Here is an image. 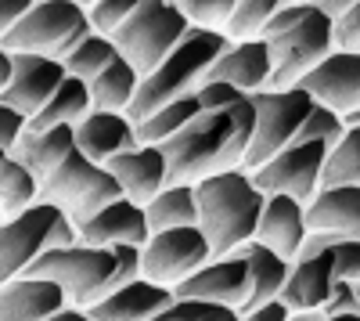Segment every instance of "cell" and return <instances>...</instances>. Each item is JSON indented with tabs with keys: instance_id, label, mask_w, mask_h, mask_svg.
<instances>
[{
	"instance_id": "4fadbf2b",
	"label": "cell",
	"mask_w": 360,
	"mask_h": 321,
	"mask_svg": "<svg viewBox=\"0 0 360 321\" xmlns=\"http://www.w3.org/2000/svg\"><path fill=\"white\" fill-rule=\"evenodd\" d=\"M314 105L332 108L335 115H346L360 108V54L332 51L295 83Z\"/></svg>"
},
{
	"instance_id": "e0dca14e",
	"label": "cell",
	"mask_w": 360,
	"mask_h": 321,
	"mask_svg": "<svg viewBox=\"0 0 360 321\" xmlns=\"http://www.w3.org/2000/svg\"><path fill=\"white\" fill-rule=\"evenodd\" d=\"M72 144H76V152L83 159L105 166L112 156L130 152L137 144V137H134V123L127 120L123 112H98V108H90L83 120L72 127Z\"/></svg>"
},
{
	"instance_id": "4316f807",
	"label": "cell",
	"mask_w": 360,
	"mask_h": 321,
	"mask_svg": "<svg viewBox=\"0 0 360 321\" xmlns=\"http://www.w3.org/2000/svg\"><path fill=\"white\" fill-rule=\"evenodd\" d=\"M144 224H148V235L169 231V227H195L198 224L195 184H169V188H162L144 206Z\"/></svg>"
},
{
	"instance_id": "8992f818",
	"label": "cell",
	"mask_w": 360,
	"mask_h": 321,
	"mask_svg": "<svg viewBox=\"0 0 360 321\" xmlns=\"http://www.w3.org/2000/svg\"><path fill=\"white\" fill-rule=\"evenodd\" d=\"M25 278H44L54 282L65 296V307L86 310L108 293L112 278V253L108 249H90V246H72V249H44L33 264L25 268Z\"/></svg>"
},
{
	"instance_id": "bcb514c9",
	"label": "cell",
	"mask_w": 360,
	"mask_h": 321,
	"mask_svg": "<svg viewBox=\"0 0 360 321\" xmlns=\"http://www.w3.org/2000/svg\"><path fill=\"white\" fill-rule=\"evenodd\" d=\"M314 4H317V11H321L328 22H335V18H339V15H342L349 4H353V0H314Z\"/></svg>"
},
{
	"instance_id": "816d5d0a",
	"label": "cell",
	"mask_w": 360,
	"mask_h": 321,
	"mask_svg": "<svg viewBox=\"0 0 360 321\" xmlns=\"http://www.w3.org/2000/svg\"><path fill=\"white\" fill-rule=\"evenodd\" d=\"M0 220H4V217H0Z\"/></svg>"
},
{
	"instance_id": "d590c367",
	"label": "cell",
	"mask_w": 360,
	"mask_h": 321,
	"mask_svg": "<svg viewBox=\"0 0 360 321\" xmlns=\"http://www.w3.org/2000/svg\"><path fill=\"white\" fill-rule=\"evenodd\" d=\"M134 4H137V0H98V4H83V8H86V25H90V33L112 37L115 29L130 18Z\"/></svg>"
},
{
	"instance_id": "6da1fadb",
	"label": "cell",
	"mask_w": 360,
	"mask_h": 321,
	"mask_svg": "<svg viewBox=\"0 0 360 321\" xmlns=\"http://www.w3.org/2000/svg\"><path fill=\"white\" fill-rule=\"evenodd\" d=\"M259 40L270 54V76L263 91H288L321 58L332 54V22L317 11L314 0H281Z\"/></svg>"
},
{
	"instance_id": "1f68e13d",
	"label": "cell",
	"mask_w": 360,
	"mask_h": 321,
	"mask_svg": "<svg viewBox=\"0 0 360 321\" xmlns=\"http://www.w3.org/2000/svg\"><path fill=\"white\" fill-rule=\"evenodd\" d=\"M37 202V181L0 149V217H15Z\"/></svg>"
},
{
	"instance_id": "83f0119b",
	"label": "cell",
	"mask_w": 360,
	"mask_h": 321,
	"mask_svg": "<svg viewBox=\"0 0 360 321\" xmlns=\"http://www.w3.org/2000/svg\"><path fill=\"white\" fill-rule=\"evenodd\" d=\"M137 83H141V76L123 62V58H115L98 80L86 83L90 108H98V112H127L134 94H137Z\"/></svg>"
},
{
	"instance_id": "c3c4849f",
	"label": "cell",
	"mask_w": 360,
	"mask_h": 321,
	"mask_svg": "<svg viewBox=\"0 0 360 321\" xmlns=\"http://www.w3.org/2000/svg\"><path fill=\"white\" fill-rule=\"evenodd\" d=\"M8 80H11V54L4 51V44H0V91L8 87Z\"/></svg>"
},
{
	"instance_id": "f546056e",
	"label": "cell",
	"mask_w": 360,
	"mask_h": 321,
	"mask_svg": "<svg viewBox=\"0 0 360 321\" xmlns=\"http://www.w3.org/2000/svg\"><path fill=\"white\" fill-rule=\"evenodd\" d=\"M115 47H112V40L108 37H98V33H86L65 58H62V69H65V76H72V80H79V83H90V80H98L112 62H115Z\"/></svg>"
},
{
	"instance_id": "9c48e42d",
	"label": "cell",
	"mask_w": 360,
	"mask_h": 321,
	"mask_svg": "<svg viewBox=\"0 0 360 321\" xmlns=\"http://www.w3.org/2000/svg\"><path fill=\"white\" fill-rule=\"evenodd\" d=\"M209 256V242L198 227H169V231H155L148 235V242L141 246V278L173 289L184 278H191Z\"/></svg>"
},
{
	"instance_id": "d4e9b609",
	"label": "cell",
	"mask_w": 360,
	"mask_h": 321,
	"mask_svg": "<svg viewBox=\"0 0 360 321\" xmlns=\"http://www.w3.org/2000/svg\"><path fill=\"white\" fill-rule=\"evenodd\" d=\"M227 256H238V260H245V268H249V300L245 307L238 310V314H245L252 307H263L270 300H278L281 293V285L288 278V260H281L278 253H270L263 249L259 242H242V246H234Z\"/></svg>"
},
{
	"instance_id": "7a4b0ae2",
	"label": "cell",
	"mask_w": 360,
	"mask_h": 321,
	"mask_svg": "<svg viewBox=\"0 0 360 321\" xmlns=\"http://www.w3.org/2000/svg\"><path fill=\"white\" fill-rule=\"evenodd\" d=\"M224 51H227V37L224 33H205V29L191 25L184 33V40H180L155 65V73H148L137 83V94H134V101H130V108L123 115L130 123H141L152 112H159L162 105L195 94Z\"/></svg>"
},
{
	"instance_id": "d6986e66",
	"label": "cell",
	"mask_w": 360,
	"mask_h": 321,
	"mask_svg": "<svg viewBox=\"0 0 360 321\" xmlns=\"http://www.w3.org/2000/svg\"><path fill=\"white\" fill-rule=\"evenodd\" d=\"M169 303H173V289L134 278L130 285H119L112 293H105L98 303H90L86 317L90 321H152Z\"/></svg>"
},
{
	"instance_id": "277c9868",
	"label": "cell",
	"mask_w": 360,
	"mask_h": 321,
	"mask_svg": "<svg viewBox=\"0 0 360 321\" xmlns=\"http://www.w3.org/2000/svg\"><path fill=\"white\" fill-rule=\"evenodd\" d=\"M188 29L191 25L184 22V15H180L176 4H169V0H137L130 18L119 25L108 40H112L115 54L144 80L148 73H155V65L180 40H184Z\"/></svg>"
},
{
	"instance_id": "ac0fdd59",
	"label": "cell",
	"mask_w": 360,
	"mask_h": 321,
	"mask_svg": "<svg viewBox=\"0 0 360 321\" xmlns=\"http://www.w3.org/2000/svg\"><path fill=\"white\" fill-rule=\"evenodd\" d=\"M303 239H307L303 202H295L288 195H263V210H259V220H256L252 242H259L263 249L278 253L281 260L292 264Z\"/></svg>"
},
{
	"instance_id": "7402d4cb",
	"label": "cell",
	"mask_w": 360,
	"mask_h": 321,
	"mask_svg": "<svg viewBox=\"0 0 360 321\" xmlns=\"http://www.w3.org/2000/svg\"><path fill=\"white\" fill-rule=\"evenodd\" d=\"M270 76V54L263 40H245V44H227V51L213 62L205 83H231L242 94H256L266 87Z\"/></svg>"
},
{
	"instance_id": "f6af8a7d",
	"label": "cell",
	"mask_w": 360,
	"mask_h": 321,
	"mask_svg": "<svg viewBox=\"0 0 360 321\" xmlns=\"http://www.w3.org/2000/svg\"><path fill=\"white\" fill-rule=\"evenodd\" d=\"M288 317V310L278 303V300H270V303H263V307H252V310H245V314H238V321H285Z\"/></svg>"
},
{
	"instance_id": "cb8c5ba5",
	"label": "cell",
	"mask_w": 360,
	"mask_h": 321,
	"mask_svg": "<svg viewBox=\"0 0 360 321\" xmlns=\"http://www.w3.org/2000/svg\"><path fill=\"white\" fill-rule=\"evenodd\" d=\"M76 152L72 144V127H54L44 134H22L11 149V159L37 181V188L51 177V173L65 163V156Z\"/></svg>"
},
{
	"instance_id": "ffe728a7",
	"label": "cell",
	"mask_w": 360,
	"mask_h": 321,
	"mask_svg": "<svg viewBox=\"0 0 360 321\" xmlns=\"http://www.w3.org/2000/svg\"><path fill=\"white\" fill-rule=\"evenodd\" d=\"M307 231H335L342 239H360V188H317L303 202Z\"/></svg>"
},
{
	"instance_id": "8fae6325",
	"label": "cell",
	"mask_w": 360,
	"mask_h": 321,
	"mask_svg": "<svg viewBox=\"0 0 360 321\" xmlns=\"http://www.w3.org/2000/svg\"><path fill=\"white\" fill-rule=\"evenodd\" d=\"M54 217H58L54 206L33 202L29 210L0 220V285L11 282V278H22L25 268L44 253V242H47V231H51Z\"/></svg>"
},
{
	"instance_id": "484cf974",
	"label": "cell",
	"mask_w": 360,
	"mask_h": 321,
	"mask_svg": "<svg viewBox=\"0 0 360 321\" xmlns=\"http://www.w3.org/2000/svg\"><path fill=\"white\" fill-rule=\"evenodd\" d=\"M86 112H90L86 83L65 76L62 87L51 94V101L33 115V120H25V134H44V130H54V127H76Z\"/></svg>"
},
{
	"instance_id": "9a60e30c",
	"label": "cell",
	"mask_w": 360,
	"mask_h": 321,
	"mask_svg": "<svg viewBox=\"0 0 360 321\" xmlns=\"http://www.w3.org/2000/svg\"><path fill=\"white\" fill-rule=\"evenodd\" d=\"M105 170L112 173V181L119 184L123 199L141 210L166 188V159L155 144H134L130 152L112 156L105 163Z\"/></svg>"
},
{
	"instance_id": "7dc6e473",
	"label": "cell",
	"mask_w": 360,
	"mask_h": 321,
	"mask_svg": "<svg viewBox=\"0 0 360 321\" xmlns=\"http://www.w3.org/2000/svg\"><path fill=\"white\" fill-rule=\"evenodd\" d=\"M47 321H90V317H86V310H79V307H62L58 314H51Z\"/></svg>"
},
{
	"instance_id": "681fc988",
	"label": "cell",
	"mask_w": 360,
	"mask_h": 321,
	"mask_svg": "<svg viewBox=\"0 0 360 321\" xmlns=\"http://www.w3.org/2000/svg\"><path fill=\"white\" fill-rule=\"evenodd\" d=\"M285 321H328V317L321 310H288Z\"/></svg>"
},
{
	"instance_id": "5bb4252c",
	"label": "cell",
	"mask_w": 360,
	"mask_h": 321,
	"mask_svg": "<svg viewBox=\"0 0 360 321\" xmlns=\"http://www.w3.org/2000/svg\"><path fill=\"white\" fill-rule=\"evenodd\" d=\"M173 300H205V303H220L242 310L249 300V268L238 256H213L205 264L173 285Z\"/></svg>"
},
{
	"instance_id": "7bdbcfd3",
	"label": "cell",
	"mask_w": 360,
	"mask_h": 321,
	"mask_svg": "<svg viewBox=\"0 0 360 321\" xmlns=\"http://www.w3.org/2000/svg\"><path fill=\"white\" fill-rule=\"evenodd\" d=\"M25 134V120L18 112H11V108H4L0 105V149L4 152H11L15 149V141Z\"/></svg>"
},
{
	"instance_id": "8d00e7d4",
	"label": "cell",
	"mask_w": 360,
	"mask_h": 321,
	"mask_svg": "<svg viewBox=\"0 0 360 321\" xmlns=\"http://www.w3.org/2000/svg\"><path fill=\"white\" fill-rule=\"evenodd\" d=\"M332 51L360 54V4L356 0L332 22Z\"/></svg>"
},
{
	"instance_id": "f1b7e54d",
	"label": "cell",
	"mask_w": 360,
	"mask_h": 321,
	"mask_svg": "<svg viewBox=\"0 0 360 321\" xmlns=\"http://www.w3.org/2000/svg\"><path fill=\"white\" fill-rule=\"evenodd\" d=\"M198 112H202V108H198L195 94L176 98V101L162 105L159 112H152L148 120L134 123V137H137V144H155V149H159V144H162L166 137H173L180 127H188Z\"/></svg>"
},
{
	"instance_id": "74e56055",
	"label": "cell",
	"mask_w": 360,
	"mask_h": 321,
	"mask_svg": "<svg viewBox=\"0 0 360 321\" xmlns=\"http://www.w3.org/2000/svg\"><path fill=\"white\" fill-rule=\"evenodd\" d=\"M112 253V278H108V293L119 285H130L141 278V249L137 246H108Z\"/></svg>"
},
{
	"instance_id": "836d02e7",
	"label": "cell",
	"mask_w": 360,
	"mask_h": 321,
	"mask_svg": "<svg viewBox=\"0 0 360 321\" xmlns=\"http://www.w3.org/2000/svg\"><path fill=\"white\" fill-rule=\"evenodd\" d=\"M342 120L332 112V108H324V105H314L310 112H307V120L299 123V130H295V137H292V144H307V141H321L328 152L335 149V144L342 141Z\"/></svg>"
},
{
	"instance_id": "f907efd6",
	"label": "cell",
	"mask_w": 360,
	"mask_h": 321,
	"mask_svg": "<svg viewBox=\"0 0 360 321\" xmlns=\"http://www.w3.org/2000/svg\"><path fill=\"white\" fill-rule=\"evenodd\" d=\"M328 321H360V314H335V317H328Z\"/></svg>"
},
{
	"instance_id": "2e32d148",
	"label": "cell",
	"mask_w": 360,
	"mask_h": 321,
	"mask_svg": "<svg viewBox=\"0 0 360 321\" xmlns=\"http://www.w3.org/2000/svg\"><path fill=\"white\" fill-rule=\"evenodd\" d=\"M76 231H79V246H90V249H108V246H137L141 249L148 242L144 210L127 199H115L108 206H101Z\"/></svg>"
},
{
	"instance_id": "30bf717a",
	"label": "cell",
	"mask_w": 360,
	"mask_h": 321,
	"mask_svg": "<svg viewBox=\"0 0 360 321\" xmlns=\"http://www.w3.org/2000/svg\"><path fill=\"white\" fill-rule=\"evenodd\" d=\"M328 149L321 141H307V144H288L274 159H266L263 166H256L249 173V181L259 195H288L295 202H307L317 188H321V163H324Z\"/></svg>"
},
{
	"instance_id": "5b68a950",
	"label": "cell",
	"mask_w": 360,
	"mask_h": 321,
	"mask_svg": "<svg viewBox=\"0 0 360 321\" xmlns=\"http://www.w3.org/2000/svg\"><path fill=\"white\" fill-rule=\"evenodd\" d=\"M90 33L86 25V8L76 0H37L4 37L8 54H44V58H62Z\"/></svg>"
},
{
	"instance_id": "f35d334b",
	"label": "cell",
	"mask_w": 360,
	"mask_h": 321,
	"mask_svg": "<svg viewBox=\"0 0 360 321\" xmlns=\"http://www.w3.org/2000/svg\"><path fill=\"white\" fill-rule=\"evenodd\" d=\"M332 282H360V239H346L332 249Z\"/></svg>"
},
{
	"instance_id": "3957f363",
	"label": "cell",
	"mask_w": 360,
	"mask_h": 321,
	"mask_svg": "<svg viewBox=\"0 0 360 321\" xmlns=\"http://www.w3.org/2000/svg\"><path fill=\"white\" fill-rule=\"evenodd\" d=\"M198 231L209 242V256H227L256 235V220L263 210V195L252 188L245 170H224L195 184Z\"/></svg>"
},
{
	"instance_id": "44dd1931",
	"label": "cell",
	"mask_w": 360,
	"mask_h": 321,
	"mask_svg": "<svg viewBox=\"0 0 360 321\" xmlns=\"http://www.w3.org/2000/svg\"><path fill=\"white\" fill-rule=\"evenodd\" d=\"M65 307V296L54 282L11 278L0 285V321H47Z\"/></svg>"
},
{
	"instance_id": "e575fe53",
	"label": "cell",
	"mask_w": 360,
	"mask_h": 321,
	"mask_svg": "<svg viewBox=\"0 0 360 321\" xmlns=\"http://www.w3.org/2000/svg\"><path fill=\"white\" fill-rule=\"evenodd\" d=\"M176 11L184 15V22L195 25V29L224 33V25L234 11V0H188V4H176Z\"/></svg>"
},
{
	"instance_id": "60d3db41",
	"label": "cell",
	"mask_w": 360,
	"mask_h": 321,
	"mask_svg": "<svg viewBox=\"0 0 360 321\" xmlns=\"http://www.w3.org/2000/svg\"><path fill=\"white\" fill-rule=\"evenodd\" d=\"M72 246H79V231H76V224L58 210V217H54V224H51V231H47V242H44V249H72Z\"/></svg>"
},
{
	"instance_id": "ee69618b",
	"label": "cell",
	"mask_w": 360,
	"mask_h": 321,
	"mask_svg": "<svg viewBox=\"0 0 360 321\" xmlns=\"http://www.w3.org/2000/svg\"><path fill=\"white\" fill-rule=\"evenodd\" d=\"M29 8H33V0H0V37H4Z\"/></svg>"
},
{
	"instance_id": "ab89813d",
	"label": "cell",
	"mask_w": 360,
	"mask_h": 321,
	"mask_svg": "<svg viewBox=\"0 0 360 321\" xmlns=\"http://www.w3.org/2000/svg\"><path fill=\"white\" fill-rule=\"evenodd\" d=\"M324 317H335V314H360V289L356 282H332L328 289V300L321 303Z\"/></svg>"
},
{
	"instance_id": "7c38bea8",
	"label": "cell",
	"mask_w": 360,
	"mask_h": 321,
	"mask_svg": "<svg viewBox=\"0 0 360 321\" xmlns=\"http://www.w3.org/2000/svg\"><path fill=\"white\" fill-rule=\"evenodd\" d=\"M65 69L62 62L44 54H11V80L0 91V105L18 112L22 120H33V115L51 101V94L62 87Z\"/></svg>"
},
{
	"instance_id": "ba28073f",
	"label": "cell",
	"mask_w": 360,
	"mask_h": 321,
	"mask_svg": "<svg viewBox=\"0 0 360 321\" xmlns=\"http://www.w3.org/2000/svg\"><path fill=\"white\" fill-rule=\"evenodd\" d=\"M249 101H252V112H256V127H252L249 152H245L242 166H238L245 173H252L266 159H274L281 149H288L299 123H303L307 112L314 108V101L299 91V87H288V91H256V94H249Z\"/></svg>"
},
{
	"instance_id": "b9f144b4",
	"label": "cell",
	"mask_w": 360,
	"mask_h": 321,
	"mask_svg": "<svg viewBox=\"0 0 360 321\" xmlns=\"http://www.w3.org/2000/svg\"><path fill=\"white\" fill-rule=\"evenodd\" d=\"M339 242H346L342 235H335V231H307L303 246H299L295 260H307V256H317V253H332Z\"/></svg>"
},
{
	"instance_id": "52a82bcc",
	"label": "cell",
	"mask_w": 360,
	"mask_h": 321,
	"mask_svg": "<svg viewBox=\"0 0 360 321\" xmlns=\"http://www.w3.org/2000/svg\"><path fill=\"white\" fill-rule=\"evenodd\" d=\"M115 199H123V191L112 181V173L98 163L83 159L79 152L65 156V163L37 188V202H47V206L62 210L76 227Z\"/></svg>"
},
{
	"instance_id": "4dcf8cb0",
	"label": "cell",
	"mask_w": 360,
	"mask_h": 321,
	"mask_svg": "<svg viewBox=\"0 0 360 321\" xmlns=\"http://www.w3.org/2000/svg\"><path fill=\"white\" fill-rule=\"evenodd\" d=\"M321 188H360V130H346L342 141L324 156Z\"/></svg>"
},
{
	"instance_id": "603a6c76",
	"label": "cell",
	"mask_w": 360,
	"mask_h": 321,
	"mask_svg": "<svg viewBox=\"0 0 360 321\" xmlns=\"http://www.w3.org/2000/svg\"><path fill=\"white\" fill-rule=\"evenodd\" d=\"M328 289H332V253L292 260L278 303L285 310H321V303L328 300Z\"/></svg>"
},
{
	"instance_id": "d6a6232c",
	"label": "cell",
	"mask_w": 360,
	"mask_h": 321,
	"mask_svg": "<svg viewBox=\"0 0 360 321\" xmlns=\"http://www.w3.org/2000/svg\"><path fill=\"white\" fill-rule=\"evenodd\" d=\"M281 0H234V11L224 25L227 44H245V40H259L263 25L270 22V15L278 11Z\"/></svg>"
}]
</instances>
